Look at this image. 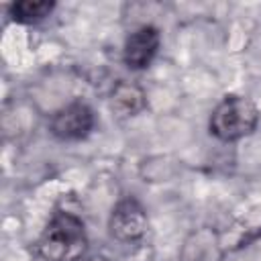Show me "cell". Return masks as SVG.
<instances>
[{"instance_id": "1", "label": "cell", "mask_w": 261, "mask_h": 261, "mask_svg": "<svg viewBox=\"0 0 261 261\" xmlns=\"http://www.w3.org/2000/svg\"><path fill=\"white\" fill-rule=\"evenodd\" d=\"M86 249V224L67 210H57L35 241V255L41 261H80Z\"/></svg>"}, {"instance_id": "2", "label": "cell", "mask_w": 261, "mask_h": 261, "mask_svg": "<svg viewBox=\"0 0 261 261\" xmlns=\"http://www.w3.org/2000/svg\"><path fill=\"white\" fill-rule=\"evenodd\" d=\"M261 120V108L257 102L243 94L224 96L210 112L208 133L220 143H237L251 137Z\"/></svg>"}, {"instance_id": "3", "label": "cell", "mask_w": 261, "mask_h": 261, "mask_svg": "<svg viewBox=\"0 0 261 261\" xmlns=\"http://www.w3.org/2000/svg\"><path fill=\"white\" fill-rule=\"evenodd\" d=\"M106 228L110 239H114L116 243L135 245L149 232V214L135 196H126L112 206Z\"/></svg>"}, {"instance_id": "4", "label": "cell", "mask_w": 261, "mask_h": 261, "mask_svg": "<svg viewBox=\"0 0 261 261\" xmlns=\"http://www.w3.org/2000/svg\"><path fill=\"white\" fill-rule=\"evenodd\" d=\"M96 126V114L92 106L84 100H73L63 104L51 114L49 120V133L65 143L82 141L86 139Z\"/></svg>"}, {"instance_id": "5", "label": "cell", "mask_w": 261, "mask_h": 261, "mask_svg": "<svg viewBox=\"0 0 261 261\" xmlns=\"http://www.w3.org/2000/svg\"><path fill=\"white\" fill-rule=\"evenodd\" d=\"M226 247L218 228L202 224L192 228L177 251V261H224Z\"/></svg>"}, {"instance_id": "6", "label": "cell", "mask_w": 261, "mask_h": 261, "mask_svg": "<svg viewBox=\"0 0 261 261\" xmlns=\"http://www.w3.org/2000/svg\"><path fill=\"white\" fill-rule=\"evenodd\" d=\"M161 47V33L153 24H141L130 31L122 45V63L130 71L147 69Z\"/></svg>"}, {"instance_id": "7", "label": "cell", "mask_w": 261, "mask_h": 261, "mask_svg": "<svg viewBox=\"0 0 261 261\" xmlns=\"http://www.w3.org/2000/svg\"><path fill=\"white\" fill-rule=\"evenodd\" d=\"M108 104H110V110L118 118H133L147 108V94H145L143 86H139L135 82L120 80L112 86Z\"/></svg>"}, {"instance_id": "8", "label": "cell", "mask_w": 261, "mask_h": 261, "mask_svg": "<svg viewBox=\"0 0 261 261\" xmlns=\"http://www.w3.org/2000/svg\"><path fill=\"white\" fill-rule=\"evenodd\" d=\"M53 10H55V2L49 0H20L10 6V16L14 22L35 24L51 16Z\"/></svg>"}, {"instance_id": "9", "label": "cell", "mask_w": 261, "mask_h": 261, "mask_svg": "<svg viewBox=\"0 0 261 261\" xmlns=\"http://www.w3.org/2000/svg\"><path fill=\"white\" fill-rule=\"evenodd\" d=\"M234 261H261V228L249 232L234 247Z\"/></svg>"}, {"instance_id": "10", "label": "cell", "mask_w": 261, "mask_h": 261, "mask_svg": "<svg viewBox=\"0 0 261 261\" xmlns=\"http://www.w3.org/2000/svg\"><path fill=\"white\" fill-rule=\"evenodd\" d=\"M80 261H110L106 255H88V257H84V259H80Z\"/></svg>"}]
</instances>
